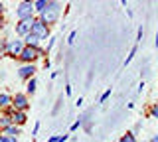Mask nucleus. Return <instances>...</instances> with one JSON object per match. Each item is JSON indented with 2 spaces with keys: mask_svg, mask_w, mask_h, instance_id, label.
<instances>
[{
  "mask_svg": "<svg viewBox=\"0 0 158 142\" xmlns=\"http://www.w3.org/2000/svg\"><path fill=\"white\" fill-rule=\"evenodd\" d=\"M59 14H61V6H59V2H49L48 8L40 14V20L46 24V26H52V24H56L59 20Z\"/></svg>",
  "mask_w": 158,
  "mask_h": 142,
  "instance_id": "nucleus-1",
  "label": "nucleus"
},
{
  "mask_svg": "<svg viewBox=\"0 0 158 142\" xmlns=\"http://www.w3.org/2000/svg\"><path fill=\"white\" fill-rule=\"evenodd\" d=\"M44 53H46V51L40 50V47H30V46H26V47H24V51L20 53V59H22L24 63H34L38 57H42Z\"/></svg>",
  "mask_w": 158,
  "mask_h": 142,
  "instance_id": "nucleus-2",
  "label": "nucleus"
},
{
  "mask_svg": "<svg viewBox=\"0 0 158 142\" xmlns=\"http://www.w3.org/2000/svg\"><path fill=\"white\" fill-rule=\"evenodd\" d=\"M34 2H20V6L16 8V16L18 20H30L34 18Z\"/></svg>",
  "mask_w": 158,
  "mask_h": 142,
  "instance_id": "nucleus-3",
  "label": "nucleus"
},
{
  "mask_svg": "<svg viewBox=\"0 0 158 142\" xmlns=\"http://www.w3.org/2000/svg\"><path fill=\"white\" fill-rule=\"evenodd\" d=\"M30 34H34V36L38 38V40H46V38L49 36V26H46L42 20H34V24H32V32Z\"/></svg>",
  "mask_w": 158,
  "mask_h": 142,
  "instance_id": "nucleus-4",
  "label": "nucleus"
},
{
  "mask_svg": "<svg viewBox=\"0 0 158 142\" xmlns=\"http://www.w3.org/2000/svg\"><path fill=\"white\" fill-rule=\"evenodd\" d=\"M26 43L22 40H8V47H6V55L10 57H20V53L24 51Z\"/></svg>",
  "mask_w": 158,
  "mask_h": 142,
  "instance_id": "nucleus-5",
  "label": "nucleus"
},
{
  "mask_svg": "<svg viewBox=\"0 0 158 142\" xmlns=\"http://www.w3.org/2000/svg\"><path fill=\"white\" fill-rule=\"evenodd\" d=\"M34 20H36V18H30V20H20V22L16 24V34H18V36L26 38L28 34L32 32V24H34Z\"/></svg>",
  "mask_w": 158,
  "mask_h": 142,
  "instance_id": "nucleus-6",
  "label": "nucleus"
},
{
  "mask_svg": "<svg viewBox=\"0 0 158 142\" xmlns=\"http://www.w3.org/2000/svg\"><path fill=\"white\" fill-rule=\"evenodd\" d=\"M12 105H14V111H26L30 107V103L26 99V95H22V93H16V97L12 99Z\"/></svg>",
  "mask_w": 158,
  "mask_h": 142,
  "instance_id": "nucleus-7",
  "label": "nucleus"
},
{
  "mask_svg": "<svg viewBox=\"0 0 158 142\" xmlns=\"http://www.w3.org/2000/svg\"><path fill=\"white\" fill-rule=\"evenodd\" d=\"M34 73H36V67H34V63H26V65H22L18 69V77L20 79H32L34 77Z\"/></svg>",
  "mask_w": 158,
  "mask_h": 142,
  "instance_id": "nucleus-8",
  "label": "nucleus"
},
{
  "mask_svg": "<svg viewBox=\"0 0 158 142\" xmlns=\"http://www.w3.org/2000/svg\"><path fill=\"white\" fill-rule=\"evenodd\" d=\"M10 115H12V122H14V124H24V122L28 120V116H26L24 111H12Z\"/></svg>",
  "mask_w": 158,
  "mask_h": 142,
  "instance_id": "nucleus-9",
  "label": "nucleus"
},
{
  "mask_svg": "<svg viewBox=\"0 0 158 142\" xmlns=\"http://www.w3.org/2000/svg\"><path fill=\"white\" fill-rule=\"evenodd\" d=\"M48 4H49V0H36V2H34V10L42 14V12L48 8Z\"/></svg>",
  "mask_w": 158,
  "mask_h": 142,
  "instance_id": "nucleus-10",
  "label": "nucleus"
},
{
  "mask_svg": "<svg viewBox=\"0 0 158 142\" xmlns=\"http://www.w3.org/2000/svg\"><path fill=\"white\" fill-rule=\"evenodd\" d=\"M18 134H20V128L16 124H10L8 128H4V136H14V138H16Z\"/></svg>",
  "mask_w": 158,
  "mask_h": 142,
  "instance_id": "nucleus-11",
  "label": "nucleus"
},
{
  "mask_svg": "<svg viewBox=\"0 0 158 142\" xmlns=\"http://www.w3.org/2000/svg\"><path fill=\"white\" fill-rule=\"evenodd\" d=\"M10 105H12V97L6 95V93H2V95H0V109H6Z\"/></svg>",
  "mask_w": 158,
  "mask_h": 142,
  "instance_id": "nucleus-12",
  "label": "nucleus"
},
{
  "mask_svg": "<svg viewBox=\"0 0 158 142\" xmlns=\"http://www.w3.org/2000/svg\"><path fill=\"white\" fill-rule=\"evenodd\" d=\"M24 43H26V46H30V47H38L40 40L34 36V34H28V36H26V42H24Z\"/></svg>",
  "mask_w": 158,
  "mask_h": 142,
  "instance_id": "nucleus-13",
  "label": "nucleus"
},
{
  "mask_svg": "<svg viewBox=\"0 0 158 142\" xmlns=\"http://www.w3.org/2000/svg\"><path fill=\"white\" fill-rule=\"evenodd\" d=\"M10 124H14V122H12V115H2V116H0V126H2V128H8Z\"/></svg>",
  "mask_w": 158,
  "mask_h": 142,
  "instance_id": "nucleus-14",
  "label": "nucleus"
},
{
  "mask_svg": "<svg viewBox=\"0 0 158 142\" xmlns=\"http://www.w3.org/2000/svg\"><path fill=\"white\" fill-rule=\"evenodd\" d=\"M26 93H30V95H34L36 93V79H28V83H26Z\"/></svg>",
  "mask_w": 158,
  "mask_h": 142,
  "instance_id": "nucleus-15",
  "label": "nucleus"
},
{
  "mask_svg": "<svg viewBox=\"0 0 158 142\" xmlns=\"http://www.w3.org/2000/svg\"><path fill=\"white\" fill-rule=\"evenodd\" d=\"M67 138H69L67 134H57V136H49L48 142H65Z\"/></svg>",
  "mask_w": 158,
  "mask_h": 142,
  "instance_id": "nucleus-16",
  "label": "nucleus"
},
{
  "mask_svg": "<svg viewBox=\"0 0 158 142\" xmlns=\"http://www.w3.org/2000/svg\"><path fill=\"white\" fill-rule=\"evenodd\" d=\"M118 142H136V138H135V134L127 132L125 136H121V138H118Z\"/></svg>",
  "mask_w": 158,
  "mask_h": 142,
  "instance_id": "nucleus-17",
  "label": "nucleus"
},
{
  "mask_svg": "<svg viewBox=\"0 0 158 142\" xmlns=\"http://www.w3.org/2000/svg\"><path fill=\"white\" fill-rule=\"evenodd\" d=\"M135 53H136V46L132 47V50H131V53H128V55H127V59H125V65H128V63L132 61V57H135Z\"/></svg>",
  "mask_w": 158,
  "mask_h": 142,
  "instance_id": "nucleus-18",
  "label": "nucleus"
},
{
  "mask_svg": "<svg viewBox=\"0 0 158 142\" xmlns=\"http://www.w3.org/2000/svg\"><path fill=\"white\" fill-rule=\"evenodd\" d=\"M109 97H111V89H107L105 93H103V95H101V99H99V103H105V101L109 99Z\"/></svg>",
  "mask_w": 158,
  "mask_h": 142,
  "instance_id": "nucleus-19",
  "label": "nucleus"
},
{
  "mask_svg": "<svg viewBox=\"0 0 158 142\" xmlns=\"http://www.w3.org/2000/svg\"><path fill=\"white\" fill-rule=\"evenodd\" d=\"M150 112H152V116H154V119H158V103H154V105H152Z\"/></svg>",
  "mask_w": 158,
  "mask_h": 142,
  "instance_id": "nucleus-20",
  "label": "nucleus"
},
{
  "mask_svg": "<svg viewBox=\"0 0 158 142\" xmlns=\"http://www.w3.org/2000/svg\"><path fill=\"white\" fill-rule=\"evenodd\" d=\"M75 36H77V32H71V34H69V38H67V43H73V42H75Z\"/></svg>",
  "mask_w": 158,
  "mask_h": 142,
  "instance_id": "nucleus-21",
  "label": "nucleus"
},
{
  "mask_svg": "<svg viewBox=\"0 0 158 142\" xmlns=\"http://www.w3.org/2000/svg\"><path fill=\"white\" fill-rule=\"evenodd\" d=\"M81 122H83L81 119H79V120H75V122H73V126H71V130H77L79 126H81Z\"/></svg>",
  "mask_w": 158,
  "mask_h": 142,
  "instance_id": "nucleus-22",
  "label": "nucleus"
},
{
  "mask_svg": "<svg viewBox=\"0 0 158 142\" xmlns=\"http://www.w3.org/2000/svg\"><path fill=\"white\" fill-rule=\"evenodd\" d=\"M142 40V26L138 28V34H136V42H140Z\"/></svg>",
  "mask_w": 158,
  "mask_h": 142,
  "instance_id": "nucleus-23",
  "label": "nucleus"
},
{
  "mask_svg": "<svg viewBox=\"0 0 158 142\" xmlns=\"http://www.w3.org/2000/svg\"><path fill=\"white\" fill-rule=\"evenodd\" d=\"M4 136V134H2ZM4 140H6V142H16V138H14V136H4Z\"/></svg>",
  "mask_w": 158,
  "mask_h": 142,
  "instance_id": "nucleus-24",
  "label": "nucleus"
},
{
  "mask_svg": "<svg viewBox=\"0 0 158 142\" xmlns=\"http://www.w3.org/2000/svg\"><path fill=\"white\" fill-rule=\"evenodd\" d=\"M4 14V4H2V0H0V16Z\"/></svg>",
  "mask_w": 158,
  "mask_h": 142,
  "instance_id": "nucleus-25",
  "label": "nucleus"
},
{
  "mask_svg": "<svg viewBox=\"0 0 158 142\" xmlns=\"http://www.w3.org/2000/svg\"><path fill=\"white\" fill-rule=\"evenodd\" d=\"M150 142H158V134H154V136H152V138H150Z\"/></svg>",
  "mask_w": 158,
  "mask_h": 142,
  "instance_id": "nucleus-26",
  "label": "nucleus"
},
{
  "mask_svg": "<svg viewBox=\"0 0 158 142\" xmlns=\"http://www.w3.org/2000/svg\"><path fill=\"white\" fill-rule=\"evenodd\" d=\"M154 43H156V47H158V32H156V42Z\"/></svg>",
  "mask_w": 158,
  "mask_h": 142,
  "instance_id": "nucleus-27",
  "label": "nucleus"
},
{
  "mask_svg": "<svg viewBox=\"0 0 158 142\" xmlns=\"http://www.w3.org/2000/svg\"><path fill=\"white\" fill-rule=\"evenodd\" d=\"M4 26V20H2V18H0V28H2Z\"/></svg>",
  "mask_w": 158,
  "mask_h": 142,
  "instance_id": "nucleus-28",
  "label": "nucleus"
},
{
  "mask_svg": "<svg viewBox=\"0 0 158 142\" xmlns=\"http://www.w3.org/2000/svg\"><path fill=\"white\" fill-rule=\"evenodd\" d=\"M0 142H6V140H4V136H2V134H0Z\"/></svg>",
  "mask_w": 158,
  "mask_h": 142,
  "instance_id": "nucleus-29",
  "label": "nucleus"
},
{
  "mask_svg": "<svg viewBox=\"0 0 158 142\" xmlns=\"http://www.w3.org/2000/svg\"><path fill=\"white\" fill-rule=\"evenodd\" d=\"M22 2H32V0H22Z\"/></svg>",
  "mask_w": 158,
  "mask_h": 142,
  "instance_id": "nucleus-30",
  "label": "nucleus"
},
{
  "mask_svg": "<svg viewBox=\"0 0 158 142\" xmlns=\"http://www.w3.org/2000/svg\"><path fill=\"white\" fill-rule=\"evenodd\" d=\"M121 2H123V4H127V0H121Z\"/></svg>",
  "mask_w": 158,
  "mask_h": 142,
  "instance_id": "nucleus-31",
  "label": "nucleus"
},
{
  "mask_svg": "<svg viewBox=\"0 0 158 142\" xmlns=\"http://www.w3.org/2000/svg\"><path fill=\"white\" fill-rule=\"evenodd\" d=\"M49 2H57V0H49Z\"/></svg>",
  "mask_w": 158,
  "mask_h": 142,
  "instance_id": "nucleus-32",
  "label": "nucleus"
}]
</instances>
